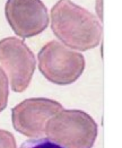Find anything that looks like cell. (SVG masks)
Masks as SVG:
<instances>
[{
	"label": "cell",
	"instance_id": "1",
	"mask_svg": "<svg viewBox=\"0 0 122 148\" xmlns=\"http://www.w3.org/2000/svg\"><path fill=\"white\" fill-rule=\"evenodd\" d=\"M49 15L53 34L67 48L83 52L99 45L103 25L97 15L71 0H58Z\"/></svg>",
	"mask_w": 122,
	"mask_h": 148
},
{
	"label": "cell",
	"instance_id": "2",
	"mask_svg": "<svg viewBox=\"0 0 122 148\" xmlns=\"http://www.w3.org/2000/svg\"><path fill=\"white\" fill-rule=\"evenodd\" d=\"M98 135V125L85 111L62 109L50 118L44 136L61 148H92Z\"/></svg>",
	"mask_w": 122,
	"mask_h": 148
},
{
	"label": "cell",
	"instance_id": "3",
	"mask_svg": "<svg viewBox=\"0 0 122 148\" xmlns=\"http://www.w3.org/2000/svg\"><path fill=\"white\" fill-rule=\"evenodd\" d=\"M84 56L63 45L59 41H50L37 53V67L43 77L52 84L66 86L79 79L85 70Z\"/></svg>",
	"mask_w": 122,
	"mask_h": 148
},
{
	"label": "cell",
	"instance_id": "4",
	"mask_svg": "<svg viewBox=\"0 0 122 148\" xmlns=\"http://www.w3.org/2000/svg\"><path fill=\"white\" fill-rule=\"evenodd\" d=\"M0 64L7 74L12 90L23 93L33 78L36 58L23 40L8 36L0 40Z\"/></svg>",
	"mask_w": 122,
	"mask_h": 148
},
{
	"label": "cell",
	"instance_id": "5",
	"mask_svg": "<svg viewBox=\"0 0 122 148\" xmlns=\"http://www.w3.org/2000/svg\"><path fill=\"white\" fill-rule=\"evenodd\" d=\"M62 109V104L58 101L47 97L24 99L12 109V127L25 137L41 139L44 136L48 120Z\"/></svg>",
	"mask_w": 122,
	"mask_h": 148
},
{
	"label": "cell",
	"instance_id": "6",
	"mask_svg": "<svg viewBox=\"0 0 122 148\" xmlns=\"http://www.w3.org/2000/svg\"><path fill=\"white\" fill-rule=\"evenodd\" d=\"M7 23L17 36H36L50 24L49 10L42 0H7L5 5Z\"/></svg>",
	"mask_w": 122,
	"mask_h": 148
},
{
	"label": "cell",
	"instance_id": "7",
	"mask_svg": "<svg viewBox=\"0 0 122 148\" xmlns=\"http://www.w3.org/2000/svg\"><path fill=\"white\" fill-rule=\"evenodd\" d=\"M9 96V79L0 66V113L7 108Z\"/></svg>",
	"mask_w": 122,
	"mask_h": 148
},
{
	"label": "cell",
	"instance_id": "8",
	"mask_svg": "<svg viewBox=\"0 0 122 148\" xmlns=\"http://www.w3.org/2000/svg\"><path fill=\"white\" fill-rule=\"evenodd\" d=\"M0 148H17L16 139L12 132L0 129Z\"/></svg>",
	"mask_w": 122,
	"mask_h": 148
},
{
	"label": "cell",
	"instance_id": "9",
	"mask_svg": "<svg viewBox=\"0 0 122 148\" xmlns=\"http://www.w3.org/2000/svg\"><path fill=\"white\" fill-rule=\"evenodd\" d=\"M23 148H61L57 144L50 141L49 139H40L34 143H27L26 146H23Z\"/></svg>",
	"mask_w": 122,
	"mask_h": 148
}]
</instances>
